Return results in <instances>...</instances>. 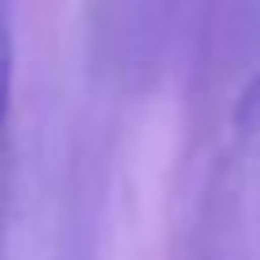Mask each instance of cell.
Returning a JSON list of instances; mask_svg holds the SVG:
<instances>
[{
	"mask_svg": "<svg viewBox=\"0 0 260 260\" xmlns=\"http://www.w3.org/2000/svg\"><path fill=\"white\" fill-rule=\"evenodd\" d=\"M8 110H12V37H8V24L0 16V138L8 126Z\"/></svg>",
	"mask_w": 260,
	"mask_h": 260,
	"instance_id": "cell-1",
	"label": "cell"
}]
</instances>
